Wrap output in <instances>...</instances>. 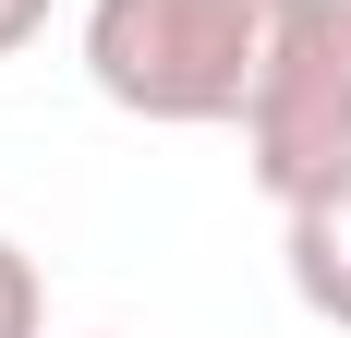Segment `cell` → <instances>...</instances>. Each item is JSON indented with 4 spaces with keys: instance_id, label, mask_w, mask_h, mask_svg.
<instances>
[{
    "instance_id": "obj_1",
    "label": "cell",
    "mask_w": 351,
    "mask_h": 338,
    "mask_svg": "<svg viewBox=\"0 0 351 338\" xmlns=\"http://www.w3.org/2000/svg\"><path fill=\"white\" fill-rule=\"evenodd\" d=\"M291 0H85V73L134 121H243Z\"/></svg>"
},
{
    "instance_id": "obj_2",
    "label": "cell",
    "mask_w": 351,
    "mask_h": 338,
    "mask_svg": "<svg viewBox=\"0 0 351 338\" xmlns=\"http://www.w3.org/2000/svg\"><path fill=\"white\" fill-rule=\"evenodd\" d=\"M243 157L267 205H303L315 181L351 169V0H291L267 85L243 109Z\"/></svg>"
},
{
    "instance_id": "obj_3",
    "label": "cell",
    "mask_w": 351,
    "mask_h": 338,
    "mask_svg": "<svg viewBox=\"0 0 351 338\" xmlns=\"http://www.w3.org/2000/svg\"><path fill=\"white\" fill-rule=\"evenodd\" d=\"M279 254H291V290L315 326H351V169L315 181L303 205H279Z\"/></svg>"
},
{
    "instance_id": "obj_4",
    "label": "cell",
    "mask_w": 351,
    "mask_h": 338,
    "mask_svg": "<svg viewBox=\"0 0 351 338\" xmlns=\"http://www.w3.org/2000/svg\"><path fill=\"white\" fill-rule=\"evenodd\" d=\"M0 338H49V278L25 242H0Z\"/></svg>"
}]
</instances>
